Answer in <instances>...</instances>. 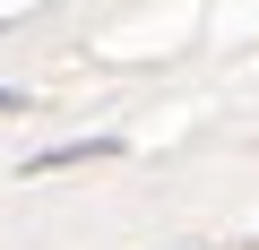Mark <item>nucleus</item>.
Returning <instances> with one entry per match:
<instances>
[{"mask_svg": "<svg viewBox=\"0 0 259 250\" xmlns=\"http://www.w3.org/2000/svg\"><path fill=\"white\" fill-rule=\"evenodd\" d=\"M9 104H18V95H9V86H0V112H9Z\"/></svg>", "mask_w": 259, "mask_h": 250, "instance_id": "nucleus-2", "label": "nucleus"}, {"mask_svg": "<svg viewBox=\"0 0 259 250\" xmlns=\"http://www.w3.org/2000/svg\"><path fill=\"white\" fill-rule=\"evenodd\" d=\"M104 156H112V138H69V147H44V156H35L26 173H61V164H104Z\"/></svg>", "mask_w": 259, "mask_h": 250, "instance_id": "nucleus-1", "label": "nucleus"}]
</instances>
